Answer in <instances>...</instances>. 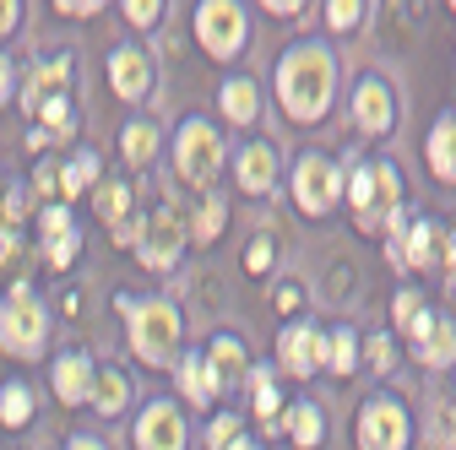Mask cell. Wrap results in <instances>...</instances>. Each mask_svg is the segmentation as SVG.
I'll return each mask as SVG.
<instances>
[{
    "label": "cell",
    "instance_id": "681fc988",
    "mask_svg": "<svg viewBox=\"0 0 456 450\" xmlns=\"http://www.w3.org/2000/svg\"><path fill=\"white\" fill-rule=\"evenodd\" d=\"M228 450H261V445H250V439H234V445H228Z\"/></svg>",
    "mask_w": 456,
    "mask_h": 450
},
{
    "label": "cell",
    "instance_id": "ac0fdd59",
    "mask_svg": "<svg viewBox=\"0 0 456 450\" xmlns=\"http://www.w3.org/2000/svg\"><path fill=\"white\" fill-rule=\"evenodd\" d=\"M98 185V152H77V157H66L61 168H54V190H61V206H71L82 190H93Z\"/></svg>",
    "mask_w": 456,
    "mask_h": 450
},
{
    "label": "cell",
    "instance_id": "7402d4cb",
    "mask_svg": "<svg viewBox=\"0 0 456 450\" xmlns=\"http://www.w3.org/2000/svg\"><path fill=\"white\" fill-rule=\"evenodd\" d=\"M28 423H33V385L6 380L0 385V429H28Z\"/></svg>",
    "mask_w": 456,
    "mask_h": 450
},
{
    "label": "cell",
    "instance_id": "52a82bcc",
    "mask_svg": "<svg viewBox=\"0 0 456 450\" xmlns=\"http://www.w3.org/2000/svg\"><path fill=\"white\" fill-rule=\"evenodd\" d=\"M71 82H77V54H71V49H49V54H38V60L28 66L22 98H17L22 115H38V103H49V98H66Z\"/></svg>",
    "mask_w": 456,
    "mask_h": 450
},
{
    "label": "cell",
    "instance_id": "ab89813d",
    "mask_svg": "<svg viewBox=\"0 0 456 450\" xmlns=\"http://www.w3.org/2000/svg\"><path fill=\"white\" fill-rule=\"evenodd\" d=\"M12 87H17V66H12V54L0 49V103H12Z\"/></svg>",
    "mask_w": 456,
    "mask_h": 450
},
{
    "label": "cell",
    "instance_id": "4dcf8cb0",
    "mask_svg": "<svg viewBox=\"0 0 456 450\" xmlns=\"http://www.w3.org/2000/svg\"><path fill=\"white\" fill-rule=\"evenodd\" d=\"M82 255V229H66V234H54V239H44V261L54 266V271H71V261Z\"/></svg>",
    "mask_w": 456,
    "mask_h": 450
},
{
    "label": "cell",
    "instance_id": "9a60e30c",
    "mask_svg": "<svg viewBox=\"0 0 456 450\" xmlns=\"http://www.w3.org/2000/svg\"><path fill=\"white\" fill-rule=\"evenodd\" d=\"M354 120L364 136H386L396 125V103H391V87L380 76H364L359 92H354Z\"/></svg>",
    "mask_w": 456,
    "mask_h": 450
},
{
    "label": "cell",
    "instance_id": "f35d334b",
    "mask_svg": "<svg viewBox=\"0 0 456 450\" xmlns=\"http://www.w3.org/2000/svg\"><path fill=\"white\" fill-rule=\"evenodd\" d=\"M142 222H147V217H136V212H131L120 229H109V239H114V245H136V239H142Z\"/></svg>",
    "mask_w": 456,
    "mask_h": 450
},
{
    "label": "cell",
    "instance_id": "e575fe53",
    "mask_svg": "<svg viewBox=\"0 0 456 450\" xmlns=\"http://www.w3.org/2000/svg\"><path fill=\"white\" fill-rule=\"evenodd\" d=\"M126 22H136V28H158L163 22V6H158V0H126Z\"/></svg>",
    "mask_w": 456,
    "mask_h": 450
},
{
    "label": "cell",
    "instance_id": "f907efd6",
    "mask_svg": "<svg viewBox=\"0 0 456 450\" xmlns=\"http://www.w3.org/2000/svg\"><path fill=\"white\" fill-rule=\"evenodd\" d=\"M451 283H456V239H451Z\"/></svg>",
    "mask_w": 456,
    "mask_h": 450
},
{
    "label": "cell",
    "instance_id": "d4e9b609",
    "mask_svg": "<svg viewBox=\"0 0 456 450\" xmlns=\"http://www.w3.org/2000/svg\"><path fill=\"white\" fill-rule=\"evenodd\" d=\"M120 152H126V163H131V168H147V163H152V152H158V125L131 120V125L120 131Z\"/></svg>",
    "mask_w": 456,
    "mask_h": 450
},
{
    "label": "cell",
    "instance_id": "7dc6e473",
    "mask_svg": "<svg viewBox=\"0 0 456 450\" xmlns=\"http://www.w3.org/2000/svg\"><path fill=\"white\" fill-rule=\"evenodd\" d=\"M299 299H305V293H299L294 283H289V288H277V309H299Z\"/></svg>",
    "mask_w": 456,
    "mask_h": 450
},
{
    "label": "cell",
    "instance_id": "f546056e",
    "mask_svg": "<svg viewBox=\"0 0 456 450\" xmlns=\"http://www.w3.org/2000/svg\"><path fill=\"white\" fill-rule=\"evenodd\" d=\"M223 115L234 120V125H250L256 120V87L250 82H228L223 87Z\"/></svg>",
    "mask_w": 456,
    "mask_h": 450
},
{
    "label": "cell",
    "instance_id": "60d3db41",
    "mask_svg": "<svg viewBox=\"0 0 456 450\" xmlns=\"http://www.w3.org/2000/svg\"><path fill=\"white\" fill-rule=\"evenodd\" d=\"M370 364H375L380 374H386V369L396 364V358H391V336H375V342H370Z\"/></svg>",
    "mask_w": 456,
    "mask_h": 450
},
{
    "label": "cell",
    "instance_id": "74e56055",
    "mask_svg": "<svg viewBox=\"0 0 456 450\" xmlns=\"http://www.w3.org/2000/svg\"><path fill=\"white\" fill-rule=\"evenodd\" d=\"M359 17H364L359 0H337V6H326V22H331V28H354Z\"/></svg>",
    "mask_w": 456,
    "mask_h": 450
},
{
    "label": "cell",
    "instance_id": "cb8c5ba5",
    "mask_svg": "<svg viewBox=\"0 0 456 450\" xmlns=\"http://www.w3.org/2000/svg\"><path fill=\"white\" fill-rule=\"evenodd\" d=\"M429 168L440 180H456V115H445L429 136Z\"/></svg>",
    "mask_w": 456,
    "mask_h": 450
},
{
    "label": "cell",
    "instance_id": "7a4b0ae2",
    "mask_svg": "<svg viewBox=\"0 0 456 450\" xmlns=\"http://www.w3.org/2000/svg\"><path fill=\"white\" fill-rule=\"evenodd\" d=\"M348 196H354V212H359L364 234H391L396 222H403V185H396L391 163H359Z\"/></svg>",
    "mask_w": 456,
    "mask_h": 450
},
{
    "label": "cell",
    "instance_id": "d6a6232c",
    "mask_svg": "<svg viewBox=\"0 0 456 450\" xmlns=\"http://www.w3.org/2000/svg\"><path fill=\"white\" fill-rule=\"evenodd\" d=\"M250 385H256V413L266 418V429L277 423V385H272V369H250Z\"/></svg>",
    "mask_w": 456,
    "mask_h": 450
},
{
    "label": "cell",
    "instance_id": "5bb4252c",
    "mask_svg": "<svg viewBox=\"0 0 456 450\" xmlns=\"http://www.w3.org/2000/svg\"><path fill=\"white\" fill-rule=\"evenodd\" d=\"M396 239H391V261L396 266H435L440 261V229H435V222H396V229H391Z\"/></svg>",
    "mask_w": 456,
    "mask_h": 450
},
{
    "label": "cell",
    "instance_id": "d6986e66",
    "mask_svg": "<svg viewBox=\"0 0 456 450\" xmlns=\"http://www.w3.org/2000/svg\"><path fill=\"white\" fill-rule=\"evenodd\" d=\"M87 407H93L98 418H120V413L131 407V380H126L120 369H98V374H93V397H87Z\"/></svg>",
    "mask_w": 456,
    "mask_h": 450
},
{
    "label": "cell",
    "instance_id": "e0dca14e",
    "mask_svg": "<svg viewBox=\"0 0 456 450\" xmlns=\"http://www.w3.org/2000/svg\"><path fill=\"white\" fill-rule=\"evenodd\" d=\"M234 174H240V185H245L250 196H266L272 180H277V152H272L266 141H245V152H240V163H234Z\"/></svg>",
    "mask_w": 456,
    "mask_h": 450
},
{
    "label": "cell",
    "instance_id": "7c38bea8",
    "mask_svg": "<svg viewBox=\"0 0 456 450\" xmlns=\"http://www.w3.org/2000/svg\"><path fill=\"white\" fill-rule=\"evenodd\" d=\"M136 450H185V418L175 402H152L136 418Z\"/></svg>",
    "mask_w": 456,
    "mask_h": 450
},
{
    "label": "cell",
    "instance_id": "bcb514c9",
    "mask_svg": "<svg viewBox=\"0 0 456 450\" xmlns=\"http://www.w3.org/2000/svg\"><path fill=\"white\" fill-rule=\"evenodd\" d=\"M22 212H28V190L17 185V190L6 196V222H22Z\"/></svg>",
    "mask_w": 456,
    "mask_h": 450
},
{
    "label": "cell",
    "instance_id": "44dd1931",
    "mask_svg": "<svg viewBox=\"0 0 456 450\" xmlns=\"http://www.w3.org/2000/svg\"><path fill=\"white\" fill-rule=\"evenodd\" d=\"M207 364H212V374H217L223 390L228 385H245V348L234 342V336H217V342L207 348Z\"/></svg>",
    "mask_w": 456,
    "mask_h": 450
},
{
    "label": "cell",
    "instance_id": "277c9868",
    "mask_svg": "<svg viewBox=\"0 0 456 450\" xmlns=\"http://www.w3.org/2000/svg\"><path fill=\"white\" fill-rule=\"evenodd\" d=\"M49 342V309L28 283H12L6 304H0V353L6 358H38Z\"/></svg>",
    "mask_w": 456,
    "mask_h": 450
},
{
    "label": "cell",
    "instance_id": "836d02e7",
    "mask_svg": "<svg viewBox=\"0 0 456 450\" xmlns=\"http://www.w3.org/2000/svg\"><path fill=\"white\" fill-rule=\"evenodd\" d=\"M66 229H77V222H71V206L49 201V206L38 212V234H44V239H54V234H66Z\"/></svg>",
    "mask_w": 456,
    "mask_h": 450
},
{
    "label": "cell",
    "instance_id": "ba28073f",
    "mask_svg": "<svg viewBox=\"0 0 456 450\" xmlns=\"http://www.w3.org/2000/svg\"><path fill=\"white\" fill-rule=\"evenodd\" d=\"M180 245H185L180 212H175V206H158V212L142 222L136 255H142V266H147V271H175V266H180Z\"/></svg>",
    "mask_w": 456,
    "mask_h": 450
},
{
    "label": "cell",
    "instance_id": "9c48e42d",
    "mask_svg": "<svg viewBox=\"0 0 456 450\" xmlns=\"http://www.w3.org/2000/svg\"><path fill=\"white\" fill-rule=\"evenodd\" d=\"M294 196H299V206L310 217H326L337 206V196H342V168L331 157H321V152L299 157V168H294Z\"/></svg>",
    "mask_w": 456,
    "mask_h": 450
},
{
    "label": "cell",
    "instance_id": "83f0119b",
    "mask_svg": "<svg viewBox=\"0 0 456 450\" xmlns=\"http://www.w3.org/2000/svg\"><path fill=\"white\" fill-rule=\"evenodd\" d=\"M419 358L424 364H451L456 358V320H435L429 336L419 342Z\"/></svg>",
    "mask_w": 456,
    "mask_h": 450
},
{
    "label": "cell",
    "instance_id": "30bf717a",
    "mask_svg": "<svg viewBox=\"0 0 456 450\" xmlns=\"http://www.w3.org/2000/svg\"><path fill=\"white\" fill-rule=\"evenodd\" d=\"M359 450H408V413L391 397H370L359 407Z\"/></svg>",
    "mask_w": 456,
    "mask_h": 450
},
{
    "label": "cell",
    "instance_id": "6da1fadb",
    "mask_svg": "<svg viewBox=\"0 0 456 450\" xmlns=\"http://www.w3.org/2000/svg\"><path fill=\"white\" fill-rule=\"evenodd\" d=\"M331 87H337V60L321 44H299L277 60V103H282V115L299 120V125L321 120L331 108Z\"/></svg>",
    "mask_w": 456,
    "mask_h": 450
},
{
    "label": "cell",
    "instance_id": "4fadbf2b",
    "mask_svg": "<svg viewBox=\"0 0 456 450\" xmlns=\"http://www.w3.org/2000/svg\"><path fill=\"white\" fill-rule=\"evenodd\" d=\"M93 374H98V364H93L82 348H66L61 358H54V369H49V385H54V397H61L66 407H87Z\"/></svg>",
    "mask_w": 456,
    "mask_h": 450
},
{
    "label": "cell",
    "instance_id": "8fae6325",
    "mask_svg": "<svg viewBox=\"0 0 456 450\" xmlns=\"http://www.w3.org/2000/svg\"><path fill=\"white\" fill-rule=\"evenodd\" d=\"M109 87H114V98L142 103L147 87H152V60H147V49H136V44H114V49H109Z\"/></svg>",
    "mask_w": 456,
    "mask_h": 450
},
{
    "label": "cell",
    "instance_id": "8992f818",
    "mask_svg": "<svg viewBox=\"0 0 456 450\" xmlns=\"http://www.w3.org/2000/svg\"><path fill=\"white\" fill-rule=\"evenodd\" d=\"M175 163H180V174L191 185H212L217 180V168H223V136L207 125V120H185L180 136H175Z\"/></svg>",
    "mask_w": 456,
    "mask_h": 450
},
{
    "label": "cell",
    "instance_id": "8d00e7d4",
    "mask_svg": "<svg viewBox=\"0 0 456 450\" xmlns=\"http://www.w3.org/2000/svg\"><path fill=\"white\" fill-rule=\"evenodd\" d=\"M234 439H240V418H217V423L207 429V445H212V450H228Z\"/></svg>",
    "mask_w": 456,
    "mask_h": 450
},
{
    "label": "cell",
    "instance_id": "2e32d148",
    "mask_svg": "<svg viewBox=\"0 0 456 450\" xmlns=\"http://www.w3.org/2000/svg\"><path fill=\"white\" fill-rule=\"evenodd\" d=\"M277 353H282V369L289 374H315L321 358H326V336L310 331V325H289L277 336Z\"/></svg>",
    "mask_w": 456,
    "mask_h": 450
},
{
    "label": "cell",
    "instance_id": "484cf974",
    "mask_svg": "<svg viewBox=\"0 0 456 450\" xmlns=\"http://www.w3.org/2000/svg\"><path fill=\"white\" fill-rule=\"evenodd\" d=\"M321 429H326V423H321V407H315V402H294V407H289V434H294L299 450H315V445H321Z\"/></svg>",
    "mask_w": 456,
    "mask_h": 450
},
{
    "label": "cell",
    "instance_id": "c3c4849f",
    "mask_svg": "<svg viewBox=\"0 0 456 450\" xmlns=\"http://www.w3.org/2000/svg\"><path fill=\"white\" fill-rule=\"evenodd\" d=\"M66 450H109V445H103V439H93V434H77Z\"/></svg>",
    "mask_w": 456,
    "mask_h": 450
},
{
    "label": "cell",
    "instance_id": "f6af8a7d",
    "mask_svg": "<svg viewBox=\"0 0 456 450\" xmlns=\"http://www.w3.org/2000/svg\"><path fill=\"white\" fill-rule=\"evenodd\" d=\"M17 22H22V6H17V0H0V38H6Z\"/></svg>",
    "mask_w": 456,
    "mask_h": 450
},
{
    "label": "cell",
    "instance_id": "4316f807",
    "mask_svg": "<svg viewBox=\"0 0 456 450\" xmlns=\"http://www.w3.org/2000/svg\"><path fill=\"white\" fill-rule=\"evenodd\" d=\"M396 325H403V331L413 336V342H424V336H429V325H435V315L419 304V293H413V288H403V293H396Z\"/></svg>",
    "mask_w": 456,
    "mask_h": 450
},
{
    "label": "cell",
    "instance_id": "f1b7e54d",
    "mask_svg": "<svg viewBox=\"0 0 456 450\" xmlns=\"http://www.w3.org/2000/svg\"><path fill=\"white\" fill-rule=\"evenodd\" d=\"M223 217H228V206H223V196H201V206H196V217H191V234L201 239V245H212L217 234H223Z\"/></svg>",
    "mask_w": 456,
    "mask_h": 450
},
{
    "label": "cell",
    "instance_id": "ffe728a7",
    "mask_svg": "<svg viewBox=\"0 0 456 450\" xmlns=\"http://www.w3.org/2000/svg\"><path fill=\"white\" fill-rule=\"evenodd\" d=\"M180 364V390H185V402H196V407H207V402H217V374H212V364H207V353H191V358H175Z\"/></svg>",
    "mask_w": 456,
    "mask_h": 450
},
{
    "label": "cell",
    "instance_id": "d590c367",
    "mask_svg": "<svg viewBox=\"0 0 456 450\" xmlns=\"http://www.w3.org/2000/svg\"><path fill=\"white\" fill-rule=\"evenodd\" d=\"M272 255H277V245H272V239L261 234V239H256V245L245 250V266H250V271L261 277V271H272Z\"/></svg>",
    "mask_w": 456,
    "mask_h": 450
},
{
    "label": "cell",
    "instance_id": "7bdbcfd3",
    "mask_svg": "<svg viewBox=\"0 0 456 450\" xmlns=\"http://www.w3.org/2000/svg\"><path fill=\"white\" fill-rule=\"evenodd\" d=\"M17 250H22V239H17V229H0V271H6V266L17 261Z\"/></svg>",
    "mask_w": 456,
    "mask_h": 450
},
{
    "label": "cell",
    "instance_id": "ee69618b",
    "mask_svg": "<svg viewBox=\"0 0 456 450\" xmlns=\"http://www.w3.org/2000/svg\"><path fill=\"white\" fill-rule=\"evenodd\" d=\"M54 168H61V163H38V168H33V190H38V196L54 190Z\"/></svg>",
    "mask_w": 456,
    "mask_h": 450
},
{
    "label": "cell",
    "instance_id": "b9f144b4",
    "mask_svg": "<svg viewBox=\"0 0 456 450\" xmlns=\"http://www.w3.org/2000/svg\"><path fill=\"white\" fill-rule=\"evenodd\" d=\"M54 12H61V17H98L103 6H98V0H61Z\"/></svg>",
    "mask_w": 456,
    "mask_h": 450
},
{
    "label": "cell",
    "instance_id": "3957f363",
    "mask_svg": "<svg viewBox=\"0 0 456 450\" xmlns=\"http://www.w3.org/2000/svg\"><path fill=\"white\" fill-rule=\"evenodd\" d=\"M126 325H131V353L147 369H168V364H175V353H180V309L168 299H136Z\"/></svg>",
    "mask_w": 456,
    "mask_h": 450
},
{
    "label": "cell",
    "instance_id": "5b68a950",
    "mask_svg": "<svg viewBox=\"0 0 456 450\" xmlns=\"http://www.w3.org/2000/svg\"><path fill=\"white\" fill-rule=\"evenodd\" d=\"M245 33H250L245 6H234V0H207V6H196V38L212 60H234L245 49Z\"/></svg>",
    "mask_w": 456,
    "mask_h": 450
},
{
    "label": "cell",
    "instance_id": "1f68e13d",
    "mask_svg": "<svg viewBox=\"0 0 456 450\" xmlns=\"http://www.w3.org/2000/svg\"><path fill=\"white\" fill-rule=\"evenodd\" d=\"M326 353H331V369H337V374H354V369H359V358H354V353H359V336H354L348 325H342V331H331Z\"/></svg>",
    "mask_w": 456,
    "mask_h": 450
},
{
    "label": "cell",
    "instance_id": "603a6c76",
    "mask_svg": "<svg viewBox=\"0 0 456 450\" xmlns=\"http://www.w3.org/2000/svg\"><path fill=\"white\" fill-rule=\"evenodd\" d=\"M93 206H98V217L109 222V229H120L136 201H131V185H120V180H98V185H93Z\"/></svg>",
    "mask_w": 456,
    "mask_h": 450
}]
</instances>
